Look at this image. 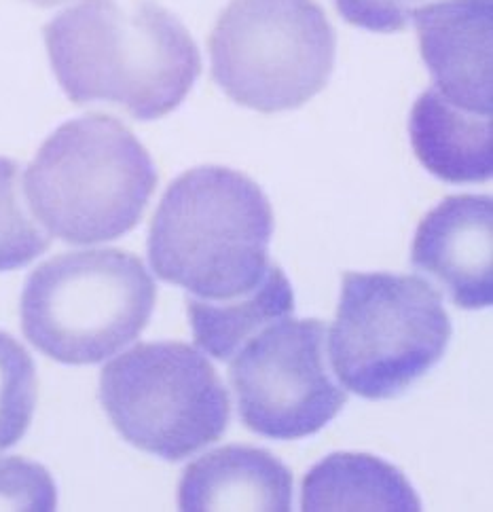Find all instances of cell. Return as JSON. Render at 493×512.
Wrapping results in <instances>:
<instances>
[{
  "mask_svg": "<svg viewBox=\"0 0 493 512\" xmlns=\"http://www.w3.org/2000/svg\"><path fill=\"white\" fill-rule=\"evenodd\" d=\"M45 45L72 102L113 104L138 121L170 115L202 75L189 30L151 0H79L45 26Z\"/></svg>",
  "mask_w": 493,
  "mask_h": 512,
  "instance_id": "obj_1",
  "label": "cell"
},
{
  "mask_svg": "<svg viewBox=\"0 0 493 512\" xmlns=\"http://www.w3.org/2000/svg\"><path fill=\"white\" fill-rule=\"evenodd\" d=\"M273 210L263 189L221 166L178 176L149 229V261L163 282L204 301L252 292L271 267Z\"/></svg>",
  "mask_w": 493,
  "mask_h": 512,
  "instance_id": "obj_2",
  "label": "cell"
},
{
  "mask_svg": "<svg viewBox=\"0 0 493 512\" xmlns=\"http://www.w3.org/2000/svg\"><path fill=\"white\" fill-rule=\"evenodd\" d=\"M157 187L155 163L130 127L85 115L58 127L26 170L28 208L49 235L100 244L130 233Z\"/></svg>",
  "mask_w": 493,
  "mask_h": 512,
  "instance_id": "obj_3",
  "label": "cell"
},
{
  "mask_svg": "<svg viewBox=\"0 0 493 512\" xmlns=\"http://www.w3.org/2000/svg\"><path fill=\"white\" fill-rule=\"evenodd\" d=\"M157 286L136 254L64 252L36 267L22 292V331L62 364H96L140 337Z\"/></svg>",
  "mask_w": 493,
  "mask_h": 512,
  "instance_id": "obj_4",
  "label": "cell"
},
{
  "mask_svg": "<svg viewBox=\"0 0 493 512\" xmlns=\"http://www.w3.org/2000/svg\"><path fill=\"white\" fill-rule=\"evenodd\" d=\"M449 339L443 295L426 280L343 273L328 354L345 390L367 400L405 394L443 360Z\"/></svg>",
  "mask_w": 493,
  "mask_h": 512,
  "instance_id": "obj_5",
  "label": "cell"
},
{
  "mask_svg": "<svg viewBox=\"0 0 493 512\" xmlns=\"http://www.w3.org/2000/svg\"><path fill=\"white\" fill-rule=\"evenodd\" d=\"M208 45L212 77L233 102L282 113L326 87L337 34L316 0H231Z\"/></svg>",
  "mask_w": 493,
  "mask_h": 512,
  "instance_id": "obj_6",
  "label": "cell"
},
{
  "mask_svg": "<svg viewBox=\"0 0 493 512\" xmlns=\"http://www.w3.org/2000/svg\"><path fill=\"white\" fill-rule=\"evenodd\" d=\"M100 402L127 443L168 462L216 443L231 422L223 379L206 356L178 341L140 343L108 362Z\"/></svg>",
  "mask_w": 493,
  "mask_h": 512,
  "instance_id": "obj_7",
  "label": "cell"
},
{
  "mask_svg": "<svg viewBox=\"0 0 493 512\" xmlns=\"http://www.w3.org/2000/svg\"><path fill=\"white\" fill-rule=\"evenodd\" d=\"M322 320L282 318L250 337L231 360V386L248 430L276 441L320 432L348 394L328 373Z\"/></svg>",
  "mask_w": 493,
  "mask_h": 512,
  "instance_id": "obj_8",
  "label": "cell"
},
{
  "mask_svg": "<svg viewBox=\"0 0 493 512\" xmlns=\"http://www.w3.org/2000/svg\"><path fill=\"white\" fill-rule=\"evenodd\" d=\"M413 265L449 290L462 309L493 303V201L489 195H451L417 227Z\"/></svg>",
  "mask_w": 493,
  "mask_h": 512,
  "instance_id": "obj_9",
  "label": "cell"
},
{
  "mask_svg": "<svg viewBox=\"0 0 493 512\" xmlns=\"http://www.w3.org/2000/svg\"><path fill=\"white\" fill-rule=\"evenodd\" d=\"M413 17L434 89L468 113L491 115L493 0H443Z\"/></svg>",
  "mask_w": 493,
  "mask_h": 512,
  "instance_id": "obj_10",
  "label": "cell"
},
{
  "mask_svg": "<svg viewBox=\"0 0 493 512\" xmlns=\"http://www.w3.org/2000/svg\"><path fill=\"white\" fill-rule=\"evenodd\" d=\"M180 510H292V474L276 455L229 445L189 464L178 487Z\"/></svg>",
  "mask_w": 493,
  "mask_h": 512,
  "instance_id": "obj_11",
  "label": "cell"
},
{
  "mask_svg": "<svg viewBox=\"0 0 493 512\" xmlns=\"http://www.w3.org/2000/svg\"><path fill=\"white\" fill-rule=\"evenodd\" d=\"M409 134L417 159L436 178L453 185L491 178V115L468 113L430 87L411 108Z\"/></svg>",
  "mask_w": 493,
  "mask_h": 512,
  "instance_id": "obj_12",
  "label": "cell"
},
{
  "mask_svg": "<svg viewBox=\"0 0 493 512\" xmlns=\"http://www.w3.org/2000/svg\"><path fill=\"white\" fill-rule=\"evenodd\" d=\"M301 508L419 512L422 502L400 468L371 453L341 451L324 457L305 474Z\"/></svg>",
  "mask_w": 493,
  "mask_h": 512,
  "instance_id": "obj_13",
  "label": "cell"
},
{
  "mask_svg": "<svg viewBox=\"0 0 493 512\" xmlns=\"http://www.w3.org/2000/svg\"><path fill=\"white\" fill-rule=\"evenodd\" d=\"M292 309H295L292 286L286 273L273 263L265 280L248 295L227 301L187 297V314L197 345L223 362L231 360L265 326L288 318Z\"/></svg>",
  "mask_w": 493,
  "mask_h": 512,
  "instance_id": "obj_14",
  "label": "cell"
},
{
  "mask_svg": "<svg viewBox=\"0 0 493 512\" xmlns=\"http://www.w3.org/2000/svg\"><path fill=\"white\" fill-rule=\"evenodd\" d=\"M51 244V237L30 216L20 166L0 157V271H13L32 263Z\"/></svg>",
  "mask_w": 493,
  "mask_h": 512,
  "instance_id": "obj_15",
  "label": "cell"
},
{
  "mask_svg": "<svg viewBox=\"0 0 493 512\" xmlns=\"http://www.w3.org/2000/svg\"><path fill=\"white\" fill-rule=\"evenodd\" d=\"M39 394L36 367L22 343L0 331V451L26 434Z\"/></svg>",
  "mask_w": 493,
  "mask_h": 512,
  "instance_id": "obj_16",
  "label": "cell"
},
{
  "mask_svg": "<svg viewBox=\"0 0 493 512\" xmlns=\"http://www.w3.org/2000/svg\"><path fill=\"white\" fill-rule=\"evenodd\" d=\"M58 506V489L41 464L24 457H0V510L49 512Z\"/></svg>",
  "mask_w": 493,
  "mask_h": 512,
  "instance_id": "obj_17",
  "label": "cell"
},
{
  "mask_svg": "<svg viewBox=\"0 0 493 512\" xmlns=\"http://www.w3.org/2000/svg\"><path fill=\"white\" fill-rule=\"evenodd\" d=\"M335 3L352 26L390 34L405 30L424 0H335Z\"/></svg>",
  "mask_w": 493,
  "mask_h": 512,
  "instance_id": "obj_18",
  "label": "cell"
},
{
  "mask_svg": "<svg viewBox=\"0 0 493 512\" xmlns=\"http://www.w3.org/2000/svg\"><path fill=\"white\" fill-rule=\"evenodd\" d=\"M28 3H32V5H36V7H53V5L66 3V0H28Z\"/></svg>",
  "mask_w": 493,
  "mask_h": 512,
  "instance_id": "obj_19",
  "label": "cell"
}]
</instances>
